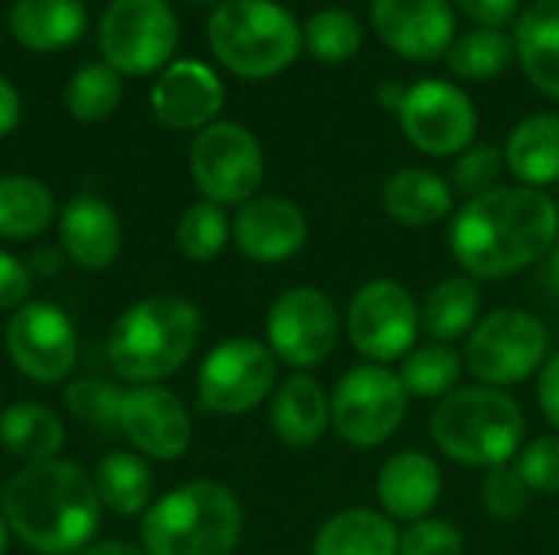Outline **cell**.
<instances>
[{
  "label": "cell",
  "instance_id": "6da1fadb",
  "mask_svg": "<svg viewBox=\"0 0 559 555\" xmlns=\"http://www.w3.org/2000/svg\"><path fill=\"white\" fill-rule=\"evenodd\" d=\"M559 236L557 203L534 186H498L465 200L449 226V249L475 281L518 275L554 249Z\"/></svg>",
  "mask_w": 559,
  "mask_h": 555
},
{
  "label": "cell",
  "instance_id": "7a4b0ae2",
  "mask_svg": "<svg viewBox=\"0 0 559 555\" xmlns=\"http://www.w3.org/2000/svg\"><path fill=\"white\" fill-rule=\"evenodd\" d=\"M0 510L10 533L39 555H75L95 543L102 500L75 461L23 464L3 487Z\"/></svg>",
  "mask_w": 559,
  "mask_h": 555
},
{
  "label": "cell",
  "instance_id": "3957f363",
  "mask_svg": "<svg viewBox=\"0 0 559 555\" xmlns=\"http://www.w3.org/2000/svg\"><path fill=\"white\" fill-rule=\"evenodd\" d=\"M203 334V314L180 294H151L124 307L105 340L108 366L131 386H157L180 373Z\"/></svg>",
  "mask_w": 559,
  "mask_h": 555
},
{
  "label": "cell",
  "instance_id": "277c9868",
  "mask_svg": "<svg viewBox=\"0 0 559 555\" xmlns=\"http://www.w3.org/2000/svg\"><path fill=\"white\" fill-rule=\"evenodd\" d=\"M242 504L219 481H187L141 517L147 555H233L242 540Z\"/></svg>",
  "mask_w": 559,
  "mask_h": 555
},
{
  "label": "cell",
  "instance_id": "5b68a950",
  "mask_svg": "<svg viewBox=\"0 0 559 555\" xmlns=\"http://www.w3.org/2000/svg\"><path fill=\"white\" fill-rule=\"evenodd\" d=\"M524 409L495 386L449 393L432 412L436 448L468 468H501L524 448Z\"/></svg>",
  "mask_w": 559,
  "mask_h": 555
},
{
  "label": "cell",
  "instance_id": "8992f818",
  "mask_svg": "<svg viewBox=\"0 0 559 555\" xmlns=\"http://www.w3.org/2000/svg\"><path fill=\"white\" fill-rule=\"evenodd\" d=\"M206 39L219 65L239 79H272L285 72L301 46L298 20L275 0H226L206 23Z\"/></svg>",
  "mask_w": 559,
  "mask_h": 555
},
{
  "label": "cell",
  "instance_id": "52a82bcc",
  "mask_svg": "<svg viewBox=\"0 0 559 555\" xmlns=\"http://www.w3.org/2000/svg\"><path fill=\"white\" fill-rule=\"evenodd\" d=\"M550 330L540 317L521 307H501L475 324L465 337V370L481 386H518L544 370Z\"/></svg>",
  "mask_w": 559,
  "mask_h": 555
},
{
  "label": "cell",
  "instance_id": "ba28073f",
  "mask_svg": "<svg viewBox=\"0 0 559 555\" xmlns=\"http://www.w3.org/2000/svg\"><path fill=\"white\" fill-rule=\"evenodd\" d=\"M190 177L200 196L223 209L249 203L259 196L265 180V154L259 137L239 121H213L193 137Z\"/></svg>",
  "mask_w": 559,
  "mask_h": 555
},
{
  "label": "cell",
  "instance_id": "9c48e42d",
  "mask_svg": "<svg viewBox=\"0 0 559 555\" xmlns=\"http://www.w3.org/2000/svg\"><path fill=\"white\" fill-rule=\"evenodd\" d=\"M409 412V396L400 376L380 363L347 370L331 393V429L354 448L390 442Z\"/></svg>",
  "mask_w": 559,
  "mask_h": 555
},
{
  "label": "cell",
  "instance_id": "30bf717a",
  "mask_svg": "<svg viewBox=\"0 0 559 555\" xmlns=\"http://www.w3.org/2000/svg\"><path fill=\"white\" fill-rule=\"evenodd\" d=\"M177 36V13L167 0H111L98 26V49L118 75H151L170 65Z\"/></svg>",
  "mask_w": 559,
  "mask_h": 555
},
{
  "label": "cell",
  "instance_id": "8fae6325",
  "mask_svg": "<svg viewBox=\"0 0 559 555\" xmlns=\"http://www.w3.org/2000/svg\"><path fill=\"white\" fill-rule=\"evenodd\" d=\"M278 383V360L255 337L216 343L197 370L200 409L213 415H246L259 409Z\"/></svg>",
  "mask_w": 559,
  "mask_h": 555
},
{
  "label": "cell",
  "instance_id": "7c38bea8",
  "mask_svg": "<svg viewBox=\"0 0 559 555\" xmlns=\"http://www.w3.org/2000/svg\"><path fill=\"white\" fill-rule=\"evenodd\" d=\"M3 347L20 376L36 386L66 383L79 360V330L52 301H26L7 317Z\"/></svg>",
  "mask_w": 559,
  "mask_h": 555
},
{
  "label": "cell",
  "instance_id": "4fadbf2b",
  "mask_svg": "<svg viewBox=\"0 0 559 555\" xmlns=\"http://www.w3.org/2000/svg\"><path fill=\"white\" fill-rule=\"evenodd\" d=\"M347 337L360 357L370 363H396L419 340V304L406 285L393 278L367 281L347 304L344 317Z\"/></svg>",
  "mask_w": 559,
  "mask_h": 555
},
{
  "label": "cell",
  "instance_id": "5bb4252c",
  "mask_svg": "<svg viewBox=\"0 0 559 555\" xmlns=\"http://www.w3.org/2000/svg\"><path fill=\"white\" fill-rule=\"evenodd\" d=\"M341 337V314L334 301L311 288L298 285L282 291L265 317V347L272 357L292 370H314L321 366Z\"/></svg>",
  "mask_w": 559,
  "mask_h": 555
},
{
  "label": "cell",
  "instance_id": "9a60e30c",
  "mask_svg": "<svg viewBox=\"0 0 559 555\" xmlns=\"http://www.w3.org/2000/svg\"><path fill=\"white\" fill-rule=\"evenodd\" d=\"M396 114L409 144L429 157H459L478 134L475 101L465 88L445 79H423L409 85Z\"/></svg>",
  "mask_w": 559,
  "mask_h": 555
},
{
  "label": "cell",
  "instance_id": "2e32d148",
  "mask_svg": "<svg viewBox=\"0 0 559 555\" xmlns=\"http://www.w3.org/2000/svg\"><path fill=\"white\" fill-rule=\"evenodd\" d=\"M118 435L151 461H177L193 442V422L183 399L167 386H131L121 393Z\"/></svg>",
  "mask_w": 559,
  "mask_h": 555
},
{
  "label": "cell",
  "instance_id": "e0dca14e",
  "mask_svg": "<svg viewBox=\"0 0 559 555\" xmlns=\"http://www.w3.org/2000/svg\"><path fill=\"white\" fill-rule=\"evenodd\" d=\"M370 26L403 59H442L455 43L452 0H370Z\"/></svg>",
  "mask_w": 559,
  "mask_h": 555
},
{
  "label": "cell",
  "instance_id": "ac0fdd59",
  "mask_svg": "<svg viewBox=\"0 0 559 555\" xmlns=\"http://www.w3.org/2000/svg\"><path fill=\"white\" fill-rule=\"evenodd\" d=\"M226 88L219 75L200 59L170 62L151 92L154 118L170 131H203L223 111Z\"/></svg>",
  "mask_w": 559,
  "mask_h": 555
},
{
  "label": "cell",
  "instance_id": "d6986e66",
  "mask_svg": "<svg viewBox=\"0 0 559 555\" xmlns=\"http://www.w3.org/2000/svg\"><path fill=\"white\" fill-rule=\"evenodd\" d=\"M236 249L259 265L295 258L308 242V219L298 203L285 196H252L233 219Z\"/></svg>",
  "mask_w": 559,
  "mask_h": 555
},
{
  "label": "cell",
  "instance_id": "ffe728a7",
  "mask_svg": "<svg viewBox=\"0 0 559 555\" xmlns=\"http://www.w3.org/2000/svg\"><path fill=\"white\" fill-rule=\"evenodd\" d=\"M59 249L82 272H105L121 258L124 229L111 203L95 193H79L59 209Z\"/></svg>",
  "mask_w": 559,
  "mask_h": 555
},
{
  "label": "cell",
  "instance_id": "44dd1931",
  "mask_svg": "<svg viewBox=\"0 0 559 555\" xmlns=\"http://www.w3.org/2000/svg\"><path fill=\"white\" fill-rule=\"evenodd\" d=\"M442 497V471L426 451H396L377 474V500L393 523L426 520Z\"/></svg>",
  "mask_w": 559,
  "mask_h": 555
},
{
  "label": "cell",
  "instance_id": "7402d4cb",
  "mask_svg": "<svg viewBox=\"0 0 559 555\" xmlns=\"http://www.w3.org/2000/svg\"><path fill=\"white\" fill-rule=\"evenodd\" d=\"M269 422L282 445L314 448L331 429V393L314 376L295 373L275 389Z\"/></svg>",
  "mask_w": 559,
  "mask_h": 555
},
{
  "label": "cell",
  "instance_id": "603a6c76",
  "mask_svg": "<svg viewBox=\"0 0 559 555\" xmlns=\"http://www.w3.org/2000/svg\"><path fill=\"white\" fill-rule=\"evenodd\" d=\"M514 56L524 79L559 101V0H534L514 26Z\"/></svg>",
  "mask_w": 559,
  "mask_h": 555
},
{
  "label": "cell",
  "instance_id": "cb8c5ba5",
  "mask_svg": "<svg viewBox=\"0 0 559 555\" xmlns=\"http://www.w3.org/2000/svg\"><path fill=\"white\" fill-rule=\"evenodd\" d=\"M452 183L429 167H403L383 186V209L400 226H436L452 216Z\"/></svg>",
  "mask_w": 559,
  "mask_h": 555
},
{
  "label": "cell",
  "instance_id": "d4e9b609",
  "mask_svg": "<svg viewBox=\"0 0 559 555\" xmlns=\"http://www.w3.org/2000/svg\"><path fill=\"white\" fill-rule=\"evenodd\" d=\"M82 0H16L10 7V33L33 52H59L85 33Z\"/></svg>",
  "mask_w": 559,
  "mask_h": 555
},
{
  "label": "cell",
  "instance_id": "484cf974",
  "mask_svg": "<svg viewBox=\"0 0 559 555\" xmlns=\"http://www.w3.org/2000/svg\"><path fill=\"white\" fill-rule=\"evenodd\" d=\"M508 170L521 180V186H550L559 183V114L540 111L518 121L504 144Z\"/></svg>",
  "mask_w": 559,
  "mask_h": 555
},
{
  "label": "cell",
  "instance_id": "4316f807",
  "mask_svg": "<svg viewBox=\"0 0 559 555\" xmlns=\"http://www.w3.org/2000/svg\"><path fill=\"white\" fill-rule=\"evenodd\" d=\"M311 555H400V530L386 514L341 510L314 533Z\"/></svg>",
  "mask_w": 559,
  "mask_h": 555
},
{
  "label": "cell",
  "instance_id": "83f0119b",
  "mask_svg": "<svg viewBox=\"0 0 559 555\" xmlns=\"http://www.w3.org/2000/svg\"><path fill=\"white\" fill-rule=\"evenodd\" d=\"M66 445V422L43 402H13L0 412V448L23 461L39 464L59 458Z\"/></svg>",
  "mask_w": 559,
  "mask_h": 555
},
{
  "label": "cell",
  "instance_id": "f1b7e54d",
  "mask_svg": "<svg viewBox=\"0 0 559 555\" xmlns=\"http://www.w3.org/2000/svg\"><path fill=\"white\" fill-rule=\"evenodd\" d=\"M481 285L472 275L442 278L419 307V324L436 343H455L481 321Z\"/></svg>",
  "mask_w": 559,
  "mask_h": 555
},
{
  "label": "cell",
  "instance_id": "f546056e",
  "mask_svg": "<svg viewBox=\"0 0 559 555\" xmlns=\"http://www.w3.org/2000/svg\"><path fill=\"white\" fill-rule=\"evenodd\" d=\"M92 481L102 507L115 517H144L154 504V471L138 451H108L95 464Z\"/></svg>",
  "mask_w": 559,
  "mask_h": 555
},
{
  "label": "cell",
  "instance_id": "4dcf8cb0",
  "mask_svg": "<svg viewBox=\"0 0 559 555\" xmlns=\"http://www.w3.org/2000/svg\"><path fill=\"white\" fill-rule=\"evenodd\" d=\"M56 213L52 190L26 173L0 177V239H36L43 236Z\"/></svg>",
  "mask_w": 559,
  "mask_h": 555
},
{
  "label": "cell",
  "instance_id": "1f68e13d",
  "mask_svg": "<svg viewBox=\"0 0 559 555\" xmlns=\"http://www.w3.org/2000/svg\"><path fill=\"white\" fill-rule=\"evenodd\" d=\"M462 370H465V360L449 343H423L403 357V366L396 376L409 399H423V402L439 399L442 402L449 393H455Z\"/></svg>",
  "mask_w": 559,
  "mask_h": 555
},
{
  "label": "cell",
  "instance_id": "d6a6232c",
  "mask_svg": "<svg viewBox=\"0 0 559 555\" xmlns=\"http://www.w3.org/2000/svg\"><path fill=\"white\" fill-rule=\"evenodd\" d=\"M511 59H514V36L491 26H475L472 33L455 36L452 49L445 52L449 69L468 82H485L501 75Z\"/></svg>",
  "mask_w": 559,
  "mask_h": 555
},
{
  "label": "cell",
  "instance_id": "836d02e7",
  "mask_svg": "<svg viewBox=\"0 0 559 555\" xmlns=\"http://www.w3.org/2000/svg\"><path fill=\"white\" fill-rule=\"evenodd\" d=\"M121 105V75L108 62H85L66 85V111L75 121L95 124Z\"/></svg>",
  "mask_w": 559,
  "mask_h": 555
},
{
  "label": "cell",
  "instance_id": "e575fe53",
  "mask_svg": "<svg viewBox=\"0 0 559 555\" xmlns=\"http://www.w3.org/2000/svg\"><path fill=\"white\" fill-rule=\"evenodd\" d=\"M229 239H233V222H229L226 209L210 200L187 206L177 222V249L190 262H200V265L219 258L226 252Z\"/></svg>",
  "mask_w": 559,
  "mask_h": 555
},
{
  "label": "cell",
  "instance_id": "d590c367",
  "mask_svg": "<svg viewBox=\"0 0 559 555\" xmlns=\"http://www.w3.org/2000/svg\"><path fill=\"white\" fill-rule=\"evenodd\" d=\"M305 46L321 62H344L360 52L364 46V26L360 20L344 7H324L314 10L301 29Z\"/></svg>",
  "mask_w": 559,
  "mask_h": 555
},
{
  "label": "cell",
  "instance_id": "8d00e7d4",
  "mask_svg": "<svg viewBox=\"0 0 559 555\" xmlns=\"http://www.w3.org/2000/svg\"><path fill=\"white\" fill-rule=\"evenodd\" d=\"M121 386L105 383V379H92V376H79L72 383H66L62 389V406L85 425L102 429V432H118V406H121Z\"/></svg>",
  "mask_w": 559,
  "mask_h": 555
},
{
  "label": "cell",
  "instance_id": "74e56055",
  "mask_svg": "<svg viewBox=\"0 0 559 555\" xmlns=\"http://www.w3.org/2000/svg\"><path fill=\"white\" fill-rule=\"evenodd\" d=\"M504 167H508V160H504L501 147H495V144H472L452 164V177H449L452 193H459L465 200L485 196V193L498 190V180H501Z\"/></svg>",
  "mask_w": 559,
  "mask_h": 555
},
{
  "label": "cell",
  "instance_id": "f35d334b",
  "mask_svg": "<svg viewBox=\"0 0 559 555\" xmlns=\"http://www.w3.org/2000/svg\"><path fill=\"white\" fill-rule=\"evenodd\" d=\"M531 487L521 478L518 464L491 468L481 481V504L495 520H518L527 510Z\"/></svg>",
  "mask_w": 559,
  "mask_h": 555
},
{
  "label": "cell",
  "instance_id": "ab89813d",
  "mask_svg": "<svg viewBox=\"0 0 559 555\" xmlns=\"http://www.w3.org/2000/svg\"><path fill=\"white\" fill-rule=\"evenodd\" d=\"M518 471L537 494H559V432L540 435L521 448Z\"/></svg>",
  "mask_w": 559,
  "mask_h": 555
},
{
  "label": "cell",
  "instance_id": "60d3db41",
  "mask_svg": "<svg viewBox=\"0 0 559 555\" xmlns=\"http://www.w3.org/2000/svg\"><path fill=\"white\" fill-rule=\"evenodd\" d=\"M400 555H465V540L449 520H416L400 533Z\"/></svg>",
  "mask_w": 559,
  "mask_h": 555
},
{
  "label": "cell",
  "instance_id": "b9f144b4",
  "mask_svg": "<svg viewBox=\"0 0 559 555\" xmlns=\"http://www.w3.org/2000/svg\"><path fill=\"white\" fill-rule=\"evenodd\" d=\"M29 288H33V275L26 262L0 249V314L3 311L13 314L16 307H23L29 301Z\"/></svg>",
  "mask_w": 559,
  "mask_h": 555
},
{
  "label": "cell",
  "instance_id": "7bdbcfd3",
  "mask_svg": "<svg viewBox=\"0 0 559 555\" xmlns=\"http://www.w3.org/2000/svg\"><path fill=\"white\" fill-rule=\"evenodd\" d=\"M452 7H459L478 26L504 29L511 20H518L521 0H452Z\"/></svg>",
  "mask_w": 559,
  "mask_h": 555
},
{
  "label": "cell",
  "instance_id": "ee69618b",
  "mask_svg": "<svg viewBox=\"0 0 559 555\" xmlns=\"http://www.w3.org/2000/svg\"><path fill=\"white\" fill-rule=\"evenodd\" d=\"M537 402H540V412L544 419L559 432V353H554L544 370H540V379H537Z\"/></svg>",
  "mask_w": 559,
  "mask_h": 555
},
{
  "label": "cell",
  "instance_id": "f6af8a7d",
  "mask_svg": "<svg viewBox=\"0 0 559 555\" xmlns=\"http://www.w3.org/2000/svg\"><path fill=\"white\" fill-rule=\"evenodd\" d=\"M20 118H23V98H20L16 85L0 75V137L13 134Z\"/></svg>",
  "mask_w": 559,
  "mask_h": 555
},
{
  "label": "cell",
  "instance_id": "bcb514c9",
  "mask_svg": "<svg viewBox=\"0 0 559 555\" xmlns=\"http://www.w3.org/2000/svg\"><path fill=\"white\" fill-rule=\"evenodd\" d=\"M62 262H66V255H62V252H52V249H36V252L29 255L26 268H29V275L36 272V275L49 278V275H59Z\"/></svg>",
  "mask_w": 559,
  "mask_h": 555
},
{
  "label": "cell",
  "instance_id": "7dc6e473",
  "mask_svg": "<svg viewBox=\"0 0 559 555\" xmlns=\"http://www.w3.org/2000/svg\"><path fill=\"white\" fill-rule=\"evenodd\" d=\"M79 555H147L141 546L128 543V540H98L92 546H85Z\"/></svg>",
  "mask_w": 559,
  "mask_h": 555
},
{
  "label": "cell",
  "instance_id": "c3c4849f",
  "mask_svg": "<svg viewBox=\"0 0 559 555\" xmlns=\"http://www.w3.org/2000/svg\"><path fill=\"white\" fill-rule=\"evenodd\" d=\"M403 95H406V88H403V85H380V88H377L380 105H386V108H393V111H400Z\"/></svg>",
  "mask_w": 559,
  "mask_h": 555
},
{
  "label": "cell",
  "instance_id": "681fc988",
  "mask_svg": "<svg viewBox=\"0 0 559 555\" xmlns=\"http://www.w3.org/2000/svg\"><path fill=\"white\" fill-rule=\"evenodd\" d=\"M547 288L559 298V236L554 242V249L547 252Z\"/></svg>",
  "mask_w": 559,
  "mask_h": 555
},
{
  "label": "cell",
  "instance_id": "f907efd6",
  "mask_svg": "<svg viewBox=\"0 0 559 555\" xmlns=\"http://www.w3.org/2000/svg\"><path fill=\"white\" fill-rule=\"evenodd\" d=\"M10 527H7V517H3V510H0V555H7V550H10Z\"/></svg>",
  "mask_w": 559,
  "mask_h": 555
},
{
  "label": "cell",
  "instance_id": "816d5d0a",
  "mask_svg": "<svg viewBox=\"0 0 559 555\" xmlns=\"http://www.w3.org/2000/svg\"><path fill=\"white\" fill-rule=\"evenodd\" d=\"M193 3H226V0H193Z\"/></svg>",
  "mask_w": 559,
  "mask_h": 555
},
{
  "label": "cell",
  "instance_id": "f5cc1de1",
  "mask_svg": "<svg viewBox=\"0 0 559 555\" xmlns=\"http://www.w3.org/2000/svg\"><path fill=\"white\" fill-rule=\"evenodd\" d=\"M557 546H559V533H557Z\"/></svg>",
  "mask_w": 559,
  "mask_h": 555
}]
</instances>
